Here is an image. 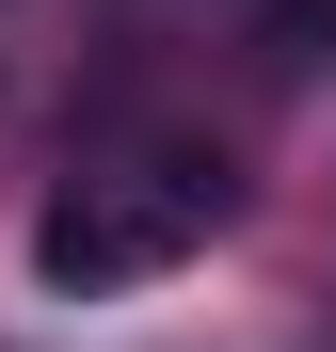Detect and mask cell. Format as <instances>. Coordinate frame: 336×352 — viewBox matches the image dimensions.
I'll return each instance as SVG.
<instances>
[{"label":"cell","mask_w":336,"mask_h":352,"mask_svg":"<svg viewBox=\"0 0 336 352\" xmlns=\"http://www.w3.org/2000/svg\"><path fill=\"white\" fill-rule=\"evenodd\" d=\"M240 208V176L224 160H96V176H65L48 192V224H32V272L48 288H144V272H177L208 224Z\"/></svg>","instance_id":"6da1fadb"},{"label":"cell","mask_w":336,"mask_h":352,"mask_svg":"<svg viewBox=\"0 0 336 352\" xmlns=\"http://www.w3.org/2000/svg\"><path fill=\"white\" fill-rule=\"evenodd\" d=\"M256 48H272V65H336V0H272Z\"/></svg>","instance_id":"7a4b0ae2"}]
</instances>
